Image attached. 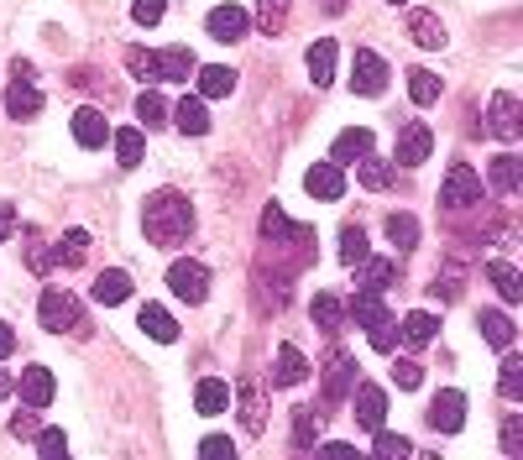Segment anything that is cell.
Listing matches in <instances>:
<instances>
[{
	"label": "cell",
	"instance_id": "cell-18",
	"mask_svg": "<svg viewBox=\"0 0 523 460\" xmlns=\"http://www.w3.org/2000/svg\"><path fill=\"white\" fill-rule=\"evenodd\" d=\"M309 377V356L299 345H283L278 351V366H272V387H299Z\"/></svg>",
	"mask_w": 523,
	"mask_h": 460
},
{
	"label": "cell",
	"instance_id": "cell-3",
	"mask_svg": "<svg viewBox=\"0 0 523 460\" xmlns=\"http://www.w3.org/2000/svg\"><path fill=\"white\" fill-rule=\"evenodd\" d=\"M440 204H445V210H471V204H482V173H476L471 163H456L445 173Z\"/></svg>",
	"mask_w": 523,
	"mask_h": 460
},
{
	"label": "cell",
	"instance_id": "cell-35",
	"mask_svg": "<svg viewBox=\"0 0 523 460\" xmlns=\"http://www.w3.org/2000/svg\"><path fill=\"white\" fill-rule=\"evenodd\" d=\"M440 74H429V68H414V74H408V100L414 105H435L440 100Z\"/></svg>",
	"mask_w": 523,
	"mask_h": 460
},
{
	"label": "cell",
	"instance_id": "cell-2",
	"mask_svg": "<svg viewBox=\"0 0 523 460\" xmlns=\"http://www.w3.org/2000/svg\"><path fill=\"white\" fill-rule=\"evenodd\" d=\"M37 319H42V330H53V335L84 325V319H79V298L63 293V288H48V293L37 298Z\"/></svg>",
	"mask_w": 523,
	"mask_h": 460
},
{
	"label": "cell",
	"instance_id": "cell-41",
	"mask_svg": "<svg viewBox=\"0 0 523 460\" xmlns=\"http://www.w3.org/2000/svg\"><path fill=\"white\" fill-rule=\"evenodd\" d=\"M236 403H241V419H246V429H262V393H257V382H241Z\"/></svg>",
	"mask_w": 523,
	"mask_h": 460
},
{
	"label": "cell",
	"instance_id": "cell-15",
	"mask_svg": "<svg viewBox=\"0 0 523 460\" xmlns=\"http://www.w3.org/2000/svg\"><path fill=\"white\" fill-rule=\"evenodd\" d=\"M382 419H388V393L372 382H361L356 387V424L361 429H382Z\"/></svg>",
	"mask_w": 523,
	"mask_h": 460
},
{
	"label": "cell",
	"instance_id": "cell-21",
	"mask_svg": "<svg viewBox=\"0 0 523 460\" xmlns=\"http://www.w3.org/2000/svg\"><path fill=\"white\" fill-rule=\"evenodd\" d=\"M487 183L497 194H518V183H523V157L518 152H503V157H492V168H487Z\"/></svg>",
	"mask_w": 523,
	"mask_h": 460
},
{
	"label": "cell",
	"instance_id": "cell-37",
	"mask_svg": "<svg viewBox=\"0 0 523 460\" xmlns=\"http://www.w3.org/2000/svg\"><path fill=\"white\" fill-rule=\"evenodd\" d=\"M388 241H393V251H414L419 246V220L414 215H388Z\"/></svg>",
	"mask_w": 523,
	"mask_h": 460
},
{
	"label": "cell",
	"instance_id": "cell-10",
	"mask_svg": "<svg viewBox=\"0 0 523 460\" xmlns=\"http://www.w3.org/2000/svg\"><path fill=\"white\" fill-rule=\"evenodd\" d=\"M204 27H210V37H215V42H241L246 32H252V16H246L241 6H215Z\"/></svg>",
	"mask_w": 523,
	"mask_h": 460
},
{
	"label": "cell",
	"instance_id": "cell-52",
	"mask_svg": "<svg viewBox=\"0 0 523 460\" xmlns=\"http://www.w3.org/2000/svg\"><path fill=\"white\" fill-rule=\"evenodd\" d=\"M11 230H16V210H11V204H0V241H11Z\"/></svg>",
	"mask_w": 523,
	"mask_h": 460
},
{
	"label": "cell",
	"instance_id": "cell-13",
	"mask_svg": "<svg viewBox=\"0 0 523 460\" xmlns=\"http://www.w3.org/2000/svg\"><path fill=\"white\" fill-rule=\"evenodd\" d=\"M367 152H372V131H367V126H351V131H340V136H335L330 163H335V168H351V163H361Z\"/></svg>",
	"mask_w": 523,
	"mask_h": 460
},
{
	"label": "cell",
	"instance_id": "cell-28",
	"mask_svg": "<svg viewBox=\"0 0 523 460\" xmlns=\"http://www.w3.org/2000/svg\"><path fill=\"white\" fill-rule=\"evenodd\" d=\"M351 272H361V288H377V293L398 283V267H393L388 257H361Z\"/></svg>",
	"mask_w": 523,
	"mask_h": 460
},
{
	"label": "cell",
	"instance_id": "cell-19",
	"mask_svg": "<svg viewBox=\"0 0 523 460\" xmlns=\"http://www.w3.org/2000/svg\"><path fill=\"white\" fill-rule=\"evenodd\" d=\"M351 387H356V356L335 351L330 366H325V398H346Z\"/></svg>",
	"mask_w": 523,
	"mask_h": 460
},
{
	"label": "cell",
	"instance_id": "cell-26",
	"mask_svg": "<svg viewBox=\"0 0 523 460\" xmlns=\"http://www.w3.org/2000/svg\"><path fill=\"white\" fill-rule=\"evenodd\" d=\"M194 74H199V100H225L236 89V74L220 68V63H204V68H194Z\"/></svg>",
	"mask_w": 523,
	"mask_h": 460
},
{
	"label": "cell",
	"instance_id": "cell-45",
	"mask_svg": "<svg viewBox=\"0 0 523 460\" xmlns=\"http://www.w3.org/2000/svg\"><path fill=\"white\" fill-rule=\"evenodd\" d=\"M199 455H204V460H225V455H236V440H225V434H204V440H199Z\"/></svg>",
	"mask_w": 523,
	"mask_h": 460
},
{
	"label": "cell",
	"instance_id": "cell-54",
	"mask_svg": "<svg viewBox=\"0 0 523 460\" xmlns=\"http://www.w3.org/2000/svg\"><path fill=\"white\" fill-rule=\"evenodd\" d=\"M320 455H325V460H346V455H356V450H351V445H340V440H335V445H320Z\"/></svg>",
	"mask_w": 523,
	"mask_h": 460
},
{
	"label": "cell",
	"instance_id": "cell-25",
	"mask_svg": "<svg viewBox=\"0 0 523 460\" xmlns=\"http://www.w3.org/2000/svg\"><path fill=\"white\" fill-rule=\"evenodd\" d=\"M6 110L16 115V121H32V115H42V95L32 89V79H11V89H6Z\"/></svg>",
	"mask_w": 523,
	"mask_h": 460
},
{
	"label": "cell",
	"instance_id": "cell-12",
	"mask_svg": "<svg viewBox=\"0 0 523 460\" xmlns=\"http://www.w3.org/2000/svg\"><path fill=\"white\" fill-rule=\"evenodd\" d=\"M74 142H79V147H89V152L110 142V121H105V115H100L95 105H79V110H74Z\"/></svg>",
	"mask_w": 523,
	"mask_h": 460
},
{
	"label": "cell",
	"instance_id": "cell-4",
	"mask_svg": "<svg viewBox=\"0 0 523 460\" xmlns=\"http://www.w3.org/2000/svg\"><path fill=\"white\" fill-rule=\"evenodd\" d=\"M168 288L184 298V304H204V298H210V267L194 262V257L173 262V267H168Z\"/></svg>",
	"mask_w": 523,
	"mask_h": 460
},
{
	"label": "cell",
	"instance_id": "cell-1",
	"mask_svg": "<svg viewBox=\"0 0 523 460\" xmlns=\"http://www.w3.org/2000/svg\"><path fill=\"white\" fill-rule=\"evenodd\" d=\"M142 230H147V241L152 246H184L194 236V204L178 194V189H157L147 204H142Z\"/></svg>",
	"mask_w": 523,
	"mask_h": 460
},
{
	"label": "cell",
	"instance_id": "cell-17",
	"mask_svg": "<svg viewBox=\"0 0 523 460\" xmlns=\"http://www.w3.org/2000/svg\"><path fill=\"white\" fill-rule=\"evenodd\" d=\"M408 37H414L419 48L440 53V48H445V21H440L435 11H408Z\"/></svg>",
	"mask_w": 523,
	"mask_h": 460
},
{
	"label": "cell",
	"instance_id": "cell-47",
	"mask_svg": "<svg viewBox=\"0 0 523 460\" xmlns=\"http://www.w3.org/2000/svg\"><path fill=\"white\" fill-rule=\"evenodd\" d=\"M372 434H377V455H414L403 434H388V429H372Z\"/></svg>",
	"mask_w": 523,
	"mask_h": 460
},
{
	"label": "cell",
	"instance_id": "cell-38",
	"mask_svg": "<svg viewBox=\"0 0 523 460\" xmlns=\"http://www.w3.org/2000/svg\"><path fill=\"white\" fill-rule=\"evenodd\" d=\"M252 27H262L267 37L283 32L288 27V0H257V21H252Z\"/></svg>",
	"mask_w": 523,
	"mask_h": 460
},
{
	"label": "cell",
	"instance_id": "cell-40",
	"mask_svg": "<svg viewBox=\"0 0 523 460\" xmlns=\"http://www.w3.org/2000/svg\"><path fill=\"white\" fill-rule=\"evenodd\" d=\"M497 393H503L508 403L523 398V356H503V382H497Z\"/></svg>",
	"mask_w": 523,
	"mask_h": 460
},
{
	"label": "cell",
	"instance_id": "cell-24",
	"mask_svg": "<svg viewBox=\"0 0 523 460\" xmlns=\"http://www.w3.org/2000/svg\"><path fill=\"white\" fill-rule=\"evenodd\" d=\"M398 335H403V345H429L440 335V314H424V309H414V314H403V325H398Z\"/></svg>",
	"mask_w": 523,
	"mask_h": 460
},
{
	"label": "cell",
	"instance_id": "cell-56",
	"mask_svg": "<svg viewBox=\"0 0 523 460\" xmlns=\"http://www.w3.org/2000/svg\"><path fill=\"white\" fill-rule=\"evenodd\" d=\"M393 6H398V0H393Z\"/></svg>",
	"mask_w": 523,
	"mask_h": 460
},
{
	"label": "cell",
	"instance_id": "cell-23",
	"mask_svg": "<svg viewBox=\"0 0 523 460\" xmlns=\"http://www.w3.org/2000/svg\"><path fill=\"white\" fill-rule=\"evenodd\" d=\"M199 68V58L189 48H163L157 53V79H173V84H189V74Z\"/></svg>",
	"mask_w": 523,
	"mask_h": 460
},
{
	"label": "cell",
	"instance_id": "cell-43",
	"mask_svg": "<svg viewBox=\"0 0 523 460\" xmlns=\"http://www.w3.org/2000/svg\"><path fill=\"white\" fill-rule=\"evenodd\" d=\"M367 335H372V351H393V345H398V319L382 314L377 325H367Z\"/></svg>",
	"mask_w": 523,
	"mask_h": 460
},
{
	"label": "cell",
	"instance_id": "cell-55",
	"mask_svg": "<svg viewBox=\"0 0 523 460\" xmlns=\"http://www.w3.org/2000/svg\"><path fill=\"white\" fill-rule=\"evenodd\" d=\"M11 393H16V382H11L6 372H0V398H11Z\"/></svg>",
	"mask_w": 523,
	"mask_h": 460
},
{
	"label": "cell",
	"instance_id": "cell-14",
	"mask_svg": "<svg viewBox=\"0 0 523 460\" xmlns=\"http://www.w3.org/2000/svg\"><path fill=\"white\" fill-rule=\"evenodd\" d=\"M335 58H340V42L335 37H320V42H314V48H309V79H314V89H330L335 84Z\"/></svg>",
	"mask_w": 523,
	"mask_h": 460
},
{
	"label": "cell",
	"instance_id": "cell-51",
	"mask_svg": "<svg viewBox=\"0 0 523 460\" xmlns=\"http://www.w3.org/2000/svg\"><path fill=\"white\" fill-rule=\"evenodd\" d=\"M6 356H16V330L0 319V361H6Z\"/></svg>",
	"mask_w": 523,
	"mask_h": 460
},
{
	"label": "cell",
	"instance_id": "cell-5",
	"mask_svg": "<svg viewBox=\"0 0 523 460\" xmlns=\"http://www.w3.org/2000/svg\"><path fill=\"white\" fill-rule=\"evenodd\" d=\"M388 58H382V53H372V48H361L356 53V63H351V89H356V95H367V100H377L382 95V89H388Z\"/></svg>",
	"mask_w": 523,
	"mask_h": 460
},
{
	"label": "cell",
	"instance_id": "cell-6",
	"mask_svg": "<svg viewBox=\"0 0 523 460\" xmlns=\"http://www.w3.org/2000/svg\"><path fill=\"white\" fill-rule=\"evenodd\" d=\"M487 131L497 136V142H518V136H523V105L508 95V89H503V95H492V105H487Z\"/></svg>",
	"mask_w": 523,
	"mask_h": 460
},
{
	"label": "cell",
	"instance_id": "cell-20",
	"mask_svg": "<svg viewBox=\"0 0 523 460\" xmlns=\"http://www.w3.org/2000/svg\"><path fill=\"white\" fill-rule=\"evenodd\" d=\"M476 330H482V340H487V345H497V351H508V345H513V335H518L513 314H503V309H482V319H476Z\"/></svg>",
	"mask_w": 523,
	"mask_h": 460
},
{
	"label": "cell",
	"instance_id": "cell-11",
	"mask_svg": "<svg viewBox=\"0 0 523 460\" xmlns=\"http://www.w3.org/2000/svg\"><path fill=\"white\" fill-rule=\"evenodd\" d=\"M304 189H309L314 199L335 204L340 194H346V168H335V163H314V168L304 173Z\"/></svg>",
	"mask_w": 523,
	"mask_h": 460
},
{
	"label": "cell",
	"instance_id": "cell-9",
	"mask_svg": "<svg viewBox=\"0 0 523 460\" xmlns=\"http://www.w3.org/2000/svg\"><path fill=\"white\" fill-rule=\"evenodd\" d=\"M429 424H435L440 434H461L466 429V393H456V387L440 393L435 403H429Z\"/></svg>",
	"mask_w": 523,
	"mask_h": 460
},
{
	"label": "cell",
	"instance_id": "cell-34",
	"mask_svg": "<svg viewBox=\"0 0 523 460\" xmlns=\"http://www.w3.org/2000/svg\"><path fill=\"white\" fill-rule=\"evenodd\" d=\"M84 251H89V230H63V241H58V251H53V267H74V262H84Z\"/></svg>",
	"mask_w": 523,
	"mask_h": 460
},
{
	"label": "cell",
	"instance_id": "cell-29",
	"mask_svg": "<svg viewBox=\"0 0 523 460\" xmlns=\"http://www.w3.org/2000/svg\"><path fill=\"white\" fill-rule=\"evenodd\" d=\"M231 403H236V398H231V387L215 382V377H204V382L194 387V408H199V413H225Z\"/></svg>",
	"mask_w": 523,
	"mask_h": 460
},
{
	"label": "cell",
	"instance_id": "cell-48",
	"mask_svg": "<svg viewBox=\"0 0 523 460\" xmlns=\"http://www.w3.org/2000/svg\"><path fill=\"white\" fill-rule=\"evenodd\" d=\"M37 455H48V460H53V455H68L63 429H42V434H37Z\"/></svg>",
	"mask_w": 523,
	"mask_h": 460
},
{
	"label": "cell",
	"instance_id": "cell-53",
	"mask_svg": "<svg viewBox=\"0 0 523 460\" xmlns=\"http://www.w3.org/2000/svg\"><path fill=\"white\" fill-rule=\"evenodd\" d=\"M32 429H37L32 413H16V419H11V434H16V440H21V434H32Z\"/></svg>",
	"mask_w": 523,
	"mask_h": 460
},
{
	"label": "cell",
	"instance_id": "cell-22",
	"mask_svg": "<svg viewBox=\"0 0 523 460\" xmlns=\"http://www.w3.org/2000/svg\"><path fill=\"white\" fill-rule=\"evenodd\" d=\"M314 325H320L325 335L346 330V298L340 293H314Z\"/></svg>",
	"mask_w": 523,
	"mask_h": 460
},
{
	"label": "cell",
	"instance_id": "cell-33",
	"mask_svg": "<svg viewBox=\"0 0 523 460\" xmlns=\"http://www.w3.org/2000/svg\"><path fill=\"white\" fill-rule=\"evenodd\" d=\"M356 168H361V173H356V183H361V189H372V194H382V189H388V183H393V168L382 163L377 152H367V157H361Z\"/></svg>",
	"mask_w": 523,
	"mask_h": 460
},
{
	"label": "cell",
	"instance_id": "cell-7",
	"mask_svg": "<svg viewBox=\"0 0 523 460\" xmlns=\"http://www.w3.org/2000/svg\"><path fill=\"white\" fill-rule=\"evenodd\" d=\"M429 147H435L429 126H424V121H408V126L398 131V152H393V163H398V168H419L424 157H429Z\"/></svg>",
	"mask_w": 523,
	"mask_h": 460
},
{
	"label": "cell",
	"instance_id": "cell-31",
	"mask_svg": "<svg viewBox=\"0 0 523 460\" xmlns=\"http://www.w3.org/2000/svg\"><path fill=\"white\" fill-rule=\"evenodd\" d=\"M110 142H116V163L121 168H136L147 157V142H142V131L126 126V131H110Z\"/></svg>",
	"mask_w": 523,
	"mask_h": 460
},
{
	"label": "cell",
	"instance_id": "cell-39",
	"mask_svg": "<svg viewBox=\"0 0 523 460\" xmlns=\"http://www.w3.org/2000/svg\"><path fill=\"white\" fill-rule=\"evenodd\" d=\"M361 257H367V230H361V225L351 220L346 230H340V262H346V267H356Z\"/></svg>",
	"mask_w": 523,
	"mask_h": 460
},
{
	"label": "cell",
	"instance_id": "cell-8",
	"mask_svg": "<svg viewBox=\"0 0 523 460\" xmlns=\"http://www.w3.org/2000/svg\"><path fill=\"white\" fill-rule=\"evenodd\" d=\"M16 393H21V403H27V408H48L58 398V377L48 372V366H27L21 382H16Z\"/></svg>",
	"mask_w": 523,
	"mask_h": 460
},
{
	"label": "cell",
	"instance_id": "cell-27",
	"mask_svg": "<svg viewBox=\"0 0 523 460\" xmlns=\"http://www.w3.org/2000/svg\"><path fill=\"white\" fill-rule=\"evenodd\" d=\"M142 330H147L157 345H173V340H178V319H173L163 304H142Z\"/></svg>",
	"mask_w": 523,
	"mask_h": 460
},
{
	"label": "cell",
	"instance_id": "cell-46",
	"mask_svg": "<svg viewBox=\"0 0 523 460\" xmlns=\"http://www.w3.org/2000/svg\"><path fill=\"white\" fill-rule=\"evenodd\" d=\"M293 434H299V445L309 450V445H314V434H320V419H314L309 408H299V413H293Z\"/></svg>",
	"mask_w": 523,
	"mask_h": 460
},
{
	"label": "cell",
	"instance_id": "cell-30",
	"mask_svg": "<svg viewBox=\"0 0 523 460\" xmlns=\"http://www.w3.org/2000/svg\"><path fill=\"white\" fill-rule=\"evenodd\" d=\"M487 278H492V288L503 293L508 304H518V298H523V278H518V267H513V262H503V257L487 262Z\"/></svg>",
	"mask_w": 523,
	"mask_h": 460
},
{
	"label": "cell",
	"instance_id": "cell-44",
	"mask_svg": "<svg viewBox=\"0 0 523 460\" xmlns=\"http://www.w3.org/2000/svg\"><path fill=\"white\" fill-rule=\"evenodd\" d=\"M163 11H168V0H131V21H136V27H157Z\"/></svg>",
	"mask_w": 523,
	"mask_h": 460
},
{
	"label": "cell",
	"instance_id": "cell-50",
	"mask_svg": "<svg viewBox=\"0 0 523 460\" xmlns=\"http://www.w3.org/2000/svg\"><path fill=\"white\" fill-rule=\"evenodd\" d=\"M503 450H508V455H523V424H518V419L503 424Z\"/></svg>",
	"mask_w": 523,
	"mask_h": 460
},
{
	"label": "cell",
	"instance_id": "cell-36",
	"mask_svg": "<svg viewBox=\"0 0 523 460\" xmlns=\"http://www.w3.org/2000/svg\"><path fill=\"white\" fill-rule=\"evenodd\" d=\"M136 121H142V126H163V121H168V100L157 95L152 84L142 89V95H136Z\"/></svg>",
	"mask_w": 523,
	"mask_h": 460
},
{
	"label": "cell",
	"instance_id": "cell-16",
	"mask_svg": "<svg viewBox=\"0 0 523 460\" xmlns=\"http://www.w3.org/2000/svg\"><path fill=\"white\" fill-rule=\"evenodd\" d=\"M173 126L184 131V136H204L210 131V110H204V100L199 95H184V100H173Z\"/></svg>",
	"mask_w": 523,
	"mask_h": 460
},
{
	"label": "cell",
	"instance_id": "cell-42",
	"mask_svg": "<svg viewBox=\"0 0 523 460\" xmlns=\"http://www.w3.org/2000/svg\"><path fill=\"white\" fill-rule=\"evenodd\" d=\"M126 68H131L142 84H157V53H152V48H131V53H126Z\"/></svg>",
	"mask_w": 523,
	"mask_h": 460
},
{
	"label": "cell",
	"instance_id": "cell-49",
	"mask_svg": "<svg viewBox=\"0 0 523 460\" xmlns=\"http://www.w3.org/2000/svg\"><path fill=\"white\" fill-rule=\"evenodd\" d=\"M393 382H398V387H419V382H424L419 361H393Z\"/></svg>",
	"mask_w": 523,
	"mask_h": 460
},
{
	"label": "cell",
	"instance_id": "cell-32",
	"mask_svg": "<svg viewBox=\"0 0 523 460\" xmlns=\"http://www.w3.org/2000/svg\"><path fill=\"white\" fill-rule=\"evenodd\" d=\"M126 298H131V278H126V272H100V278H95V304H126Z\"/></svg>",
	"mask_w": 523,
	"mask_h": 460
}]
</instances>
